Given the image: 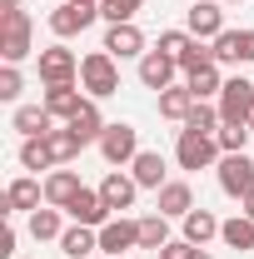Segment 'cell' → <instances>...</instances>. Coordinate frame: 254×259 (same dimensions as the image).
<instances>
[{"instance_id": "1", "label": "cell", "mask_w": 254, "mask_h": 259, "mask_svg": "<svg viewBox=\"0 0 254 259\" xmlns=\"http://www.w3.org/2000/svg\"><path fill=\"white\" fill-rule=\"evenodd\" d=\"M30 55V15L20 5H0V60L20 65Z\"/></svg>"}, {"instance_id": "2", "label": "cell", "mask_w": 254, "mask_h": 259, "mask_svg": "<svg viewBox=\"0 0 254 259\" xmlns=\"http://www.w3.org/2000/svg\"><path fill=\"white\" fill-rule=\"evenodd\" d=\"M80 90H90V100H105L120 90V65L110 50H95V55L80 60Z\"/></svg>"}, {"instance_id": "3", "label": "cell", "mask_w": 254, "mask_h": 259, "mask_svg": "<svg viewBox=\"0 0 254 259\" xmlns=\"http://www.w3.org/2000/svg\"><path fill=\"white\" fill-rule=\"evenodd\" d=\"M220 140L215 135H194V130H180V145H175V160L180 169H209V164H220Z\"/></svg>"}, {"instance_id": "4", "label": "cell", "mask_w": 254, "mask_h": 259, "mask_svg": "<svg viewBox=\"0 0 254 259\" xmlns=\"http://www.w3.org/2000/svg\"><path fill=\"white\" fill-rule=\"evenodd\" d=\"M95 20H100V5H95V0H65L60 10H50V30L60 35V40H70V35H85Z\"/></svg>"}, {"instance_id": "5", "label": "cell", "mask_w": 254, "mask_h": 259, "mask_svg": "<svg viewBox=\"0 0 254 259\" xmlns=\"http://www.w3.org/2000/svg\"><path fill=\"white\" fill-rule=\"evenodd\" d=\"M220 190L229 194V199H244V194L254 190V160L239 150V155H220Z\"/></svg>"}, {"instance_id": "6", "label": "cell", "mask_w": 254, "mask_h": 259, "mask_svg": "<svg viewBox=\"0 0 254 259\" xmlns=\"http://www.w3.org/2000/svg\"><path fill=\"white\" fill-rule=\"evenodd\" d=\"M249 110H254V85L244 80V75L224 80V90H220V120H224V125H244Z\"/></svg>"}, {"instance_id": "7", "label": "cell", "mask_w": 254, "mask_h": 259, "mask_svg": "<svg viewBox=\"0 0 254 259\" xmlns=\"http://www.w3.org/2000/svg\"><path fill=\"white\" fill-rule=\"evenodd\" d=\"M100 155L110 164H135V155H140V130L135 125H105V135H100Z\"/></svg>"}, {"instance_id": "8", "label": "cell", "mask_w": 254, "mask_h": 259, "mask_svg": "<svg viewBox=\"0 0 254 259\" xmlns=\"http://www.w3.org/2000/svg\"><path fill=\"white\" fill-rule=\"evenodd\" d=\"M65 214H70L75 225H90V229H105V225H110V204H105V194H100V190H80L70 204H65Z\"/></svg>"}, {"instance_id": "9", "label": "cell", "mask_w": 254, "mask_h": 259, "mask_svg": "<svg viewBox=\"0 0 254 259\" xmlns=\"http://www.w3.org/2000/svg\"><path fill=\"white\" fill-rule=\"evenodd\" d=\"M175 70H180V60H175V55L145 50V55H140V85L159 95V90H170V85H175Z\"/></svg>"}, {"instance_id": "10", "label": "cell", "mask_w": 254, "mask_h": 259, "mask_svg": "<svg viewBox=\"0 0 254 259\" xmlns=\"http://www.w3.org/2000/svg\"><path fill=\"white\" fill-rule=\"evenodd\" d=\"M80 75V60L65 50V45H50V50H40V80L45 85H70Z\"/></svg>"}, {"instance_id": "11", "label": "cell", "mask_w": 254, "mask_h": 259, "mask_svg": "<svg viewBox=\"0 0 254 259\" xmlns=\"http://www.w3.org/2000/svg\"><path fill=\"white\" fill-rule=\"evenodd\" d=\"M135 244H140V220H110V225L100 229V249L110 259H125Z\"/></svg>"}, {"instance_id": "12", "label": "cell", "mask_w": 254, "mask_h": 259, "mask_svg": "<svg viewBox=\"0 0 254 259\" xmlns=\"http://www.w3.org/2000/svg\"><path fill=\"white\" fill-rule=\"evenodd\" d=\"M190 35H194V40H215V35H224L220 0H194V5H190Z\"/></svg>"}, {"instance_id": "13", "label": "cell", "mask_w": 254, "mask_h": 259, "mask_svg": "<svg viewBox=\"0 0 254 259\" xmlns=\"http://www.w3.org/2000/svg\"><path fill=\"white\" fill-rule=\"evenodd\" d=\"M100 50H110L115 60H130V55H145V35H140V25L130 20V25H110L105 30V45Z\"/></svg>"}, {"instance_id": "14", "label": "cell", "mask_w": 254, "mask_h": 259, "mask_svg": "<svg viewBox=\"0 0 254 259\" xmlns=\"http://www.w3.org/2000/svg\"><path fill=\"white\" fill-rule=\"evenodd\" d=\"M100 194H105L110 214H120V209H130V204H135V194H140V185H135V175H120V169H110V175L100 180Z\"/></svg>"}, {"instance_id": "15", "label": "cell", "mask_w": 254, "mask_h": 259, "mask_svg": "<svg viewBox=\"0 0 254 259\" xmlns=\"http://www.w3.org/2000/svg\"><path fill=\"white\" fill-rule=\"evenodd\" d=\"M155 194H159V214H164V220H185V214L194 209V190L185 185V180H170V185L155 190Z\"/></svg>"}, {"instance_id": "16", "label": "cell", "mask_w": 254, "mask_h": 259, "mask_svg": "<svg viewBox=\"0 0 254 259\" xmlns=\"http://www.w3.org/2000/svg\"><path fill=\"white\" fill-rule=\"evenodd\" d=\"M45 110H50L55 120H75V115L85 110V100H80V90H75V80H70V85H45Z\"/></svg>"}, {"instance_id": "17", "label": "cell", "mask_w": 254, "mask_h": 259, "mask_svg": "<svg viewBox=\"0 0 254 259\" xmlns=\"http://www.w3.org/2000/svg\"><path fill=\"white\" fill-rule=\"evenodd\" d=\"M130 169H135V185H140V190H164V185H170V180H164V155H155V150H140Z\"/></svg>"}, {"instance_id": "18", "label": "cell", "mask_w": 254, "mask_h": 259, "mask_svg": "<svg viewBox=\"0 0 254 259\" xmlns=\"http://www.w3.org/2000/svg\"><path fill=\"white\" fill-rule=\"evenodd\" d=\"M194 105H199V100H194L190 85H170V90H159V115H164V120H180V125H185Z\"/></svg>"}, {"instance_id": "19", "label": "cell", "mask_w": 254, "mask_h": 259, "mask_svg": "<svg viewBox=\"0 0 254 259\" xmlns=\"http://www.w3.org/2000/svg\"><path fill=\"white\" fill-rule=\"evenodd\" d=\"M40 194H45V185H35L30 175H25V180H15V185L5 190L0 214H15V209H40Z\"/></svg>"}, {"instance_id": "20", "label": "cell", "mask_w": 254, "mask_h": 259, "mask_svg": "<svg viewBox=\"0 0 254 259\" xmlns=\"http://www.w3.org/2000/svg\"><path fill=\"white\" fill-rule=\"evenodd\" d=\"M15 130H20L25 140H40V135L55 130V115H50L45 105H20V110H15Z\"/></svg>"}, {"instance_id": "21", "label": "cell", "mask_w": 254, "mask_h": 259, "mask_svg": "<svg viewBox=\"0 0 254 259\" xmlns=\"http://www.w3.org/2000/svg\"><path fill=\"white\" fill-rule=\"evenodd\" d=\"M80 190H85V185H80V175H75V169H55V175L45 180V204L65 209V204H70Z\"/></svg>"}, {"instance_id": "22", "label": "cell", "mask_w": 254, "mask_h": 259, "mask_svg": "<svg viewBox=\"0 0 254 259\" xmlns=\"http://www.w3.org/2000/svg\"><path fill=\"white\" fill-rule=\"evenodd\" d=\"M95 249H100V229H90V225H75V229L60 234V254L65 259H85V254H95Z\"/></svg>"}, {"instance_id": "23", "label": "cell", "mask_w": 254, "mask_h": 259, "mask_svg": "<svg viewBox=\"0 0 254 259\" xmlns=\"http://www.w3.org/2000/svg\"><path fill=\"white\" fill-rule=\"evenodd\" d=\"M215 234H220V220H215L209 209H190V214H185V239H190V244H199V249H204Z\"/></svg>"}, {"instance_id": "24", "label": "cell", "mask_w": 254, "mask_h": 259, "mask_svg": "<svg viewBox=\"0 0 254 259\" xmlns=\"http://www.w3.org/2000/svg\"><path fill=\"white\" fill-rule=\"evenodd\" d=\"M65 125L75 130V135H80L85 145H90V140L100 145V135H105V115H100V105H95V100H85V110H80L75 120H65Z\"/></svg>"}, {"instance_id": "25", "label": "cell", "mask_w": 254, "mask_h": 259, "mask_svg": "<svg viewBox=\"0 0 254 259\" xmlns=\"http://www.w3.org/2000/svg\"><path fill=\"white\" fill-rule=\"evenodd\" d=\"M220 239L229 244V249H239V254H244V249H254V220H249V214L224 220V225H220Z\"/></svg>"}, {"instance_id": "26", "label": "cell", "mask_w": 254, "mask_h": 259, "mask_svg": "<svg viewBox=\"0 0 254 259\" xmlns=\"http://www.w3.org/2000/svg\"><path fill=\"white\" fill-rule=\"evenodd\" d=\"M45 140H50V155H55V164H70L75 155H80V150H85V140H80V135H75L70 125H65V130H50Z\"/></svg>"}, {"instance_id": "27", "label": "cell", "mask_w": 254, "mask_h": 259, "mask_svg": "<svg viewBox=\"0 0 254 259\" xmlns=\"http://www.w3.org/2000/svg\"><path fill=\"white\" fill-rule=\"evenodd\" d=\"M185 85L194 90V100H209V95H220V90H224V80H220V65H204V70L185 75Z\"/></svg>"}, {"instance_id": "28", "label": "cell", "mask_w": 254, "mask_h": 259, "mask_svg": "<svg viewBox=\"0 0 254 259\" xmlns=\"http://www.w3.org/2000/svg\"><path fill=\"white\" fill-rule=\"evenodd\" d=\"M220 110H215V105H209V100H199V105H194L190 110V120H185V130H194V135H220Z\"/></svg>"}, {"instance_id": "29", "label": "cell", "mask_w": 254, "mask_h": 259, "mask_svg": "<svg viewBox=\"0 0 254 259\" xmlns=\"http://www.w3.org/2000/svg\"><path fill=\"white\" fill-rule=\"evenodd\" d=\"M164 244H170L164 214H145V220H140V249H164Z\"/></svg>"}, {"instance_id": "30", "label": "cell", "mask_w": 254, "mask_h": 259, "mask_svg": "<svg viewBox=\"0 0 254 259\" xmlns=\"http://www.w3.org/2000/svg\"><path fill=\"white\" fill-rule=\"evenodd\" d=\"M30 234L35 239H60L65 225H60V209L50 204V209H30Z\"/></svg>"}, {"instance_id": "31", "label": "cell", "mask_w": 254, "mask_h": 259, "mask_svg": "<svg viewBox=\"0 0 254 259\" xmlns=\"http://www.w3.org/2000/svg\"><path fill=\"white\" fill-rule=\"evenodd\" d=\"M20 164H25V169H50V164H55L50 140H45V135H40V140H25V145H20Z\"/></svg>"}, {"instance_id": "32", "label": "cell", "mask_w": 254, "mask_h": 259, "mask_svg": "<svg viewBox=\"0 0 254 259\" xmlns=\"http://www.w3.org/2000/svg\"><path fill=\"white\" fill-rule=\"evenodd\" d=\"M140 5H145V0H100V15H105L110 25H130V20L140 15Z\"/></svg>"}, {"instance_id": "33", "label": "cell", "mask_w": 254, "mask_h": 259, "mask_svg": "<svg viewBox=\"0 0 254 259\" xmlns=\"http://www.w3.org/2000/svg\"><path fill=\"white\" fill-rule=\"evenodd\" d=\"M204 65H220V60H215V45H204V40H194L190 50L180 55V70H185V75H194V70H204Z\"/></svg>"}, {"instance_id": "34", "label": "cell", "mask_w": 254, "mask_h": 259, "mask_svg": "<svg viewBox=\"0 0 254 259\" xmlns=\"http://www.w3.org/2000/svg\"><path fill=\"white\" fill-rule=\"evenodd\" d=\"M190 45H194V35H190V30H164L155 50H159V55H175V60H180V55H185Z\"/></svg>"}, {"instance_id": "35", "label": "cell", "mask_w": 254, "mask_h": 259, "mask_svg": "<svg viewBox=\"0 0 254 259\" xmlns=\"http://www.w3.org/2000/svg\"><path fill=\"white\" fill-rule=\"evenodd\" d=\"M215 140H220L224 155H239V150H244V140H249V125H220Z\"/></svg>"}, {"instance_id": "36", "label": "cell", "mask_w": 254, "mask_h": 259, "mask_svg": "<svg viewBox=\"0 0 254 259\" xmlns=\"http://www.w3.org/2000/svg\"><path fill=\"white\" fill-rule=\"evenodd\" d=\"M215 60H220V65H234V60H239V30L215 35Z\"/></svg>"}, {"instance_id": "37", "label": "cell", "mask_w": 254, "mask_h": 259, "mask_svg": "<svg viewBox=\"0 0 254 259\" xmlns=\"http://www.w3.org/2000/svg\"><path fill=\"white\" fill-rule=\"evenodd\" d=\"M20 85H25V80H20V70H15V65H5V70H0V100H20Z\"/></svg>"}, {"instance_id": "38", "label": "cell", "mask_w": 254, "mask_h": 259, "mask_svg": "<svg viewBox=\"0 0 254 259\" xmlns=\"http://www.w3.org/2000/svg\"><path fill=\"white\" fill-rule=\"evenodd\" d=\"M194 249H199V244H190V239H170V244L155 249V254L159 259H194Z\"/></svg>"}, {"instance_id": "39", "label": "cell", "mask_w": 254, "mask_h": 259, "mask_svg": "<svg viewBox=\"0 0 254 259\" xmlns=\"http://www.w3.org/2000/svg\"><path fill=\"white\" fill-rule=\"evenodd\" d=\"M239 60L254 65V30H239Z\"/></svg>"}, {"instance_id": "40", "label": "cell", "mask_w": 254, "mask_h": 259, "mask_svg": "<svg viewBox=\"0 0 254 259\" xmlns=\"http://www.w3.org/2000/svg\"><path fill=\"white\" fill-rule=\"evenodd\" d=\"M10 254H15V229L5 225L0 229V259H10Z\"/></svg>"}, {"instance_id": "41", "label": "cell", "mask_w": 254, "mask_h": 259, "mask_svg": "<svg viewBox=\"0 0 254 259\" xmlns=\"http://www.w3.org/2000/svg\"><path fill=\"white\" fill-rule=\"evenodd\" d=\"M239 204H244V214H249V220H254V190L244 194V199H239Z\"/></svg>"}, {"instance_id": "42", "label": "cell", "mask_w": 254, "mask_h": 259, "mask_svg": "<svg viewBox=\"0 0 254 259\" xmlns=\"http://www.w3.org/2000/svg\"><path fill=\"white\" fill-rule=\"evenodd\" d=\"M194 259H209V254H204V249H194Z\"/></svg>"}, {"instance_id": "43", "label": "cell", "mask_w": 254, "mask_h": 259, "mask_svg": "<svg viewBox=\"0 0 254 259\" xmlns=\"http://www.w3.org/2000/svg\"><path fill=\"white\" fill-rule=\"evenodd\" d=\"M244 125H249V130H254V110H249V120H244Z\"/></svg>"}, {"instance_id": "44", "label": "cell", "mask_w": 254, "mask_h": 259, "mask_svg": "<svg viewBox=\"0 0 254 259\" xmlns=\"http://www.w3.org/2000/svg\"><path fill=\"white\" fill-rule=\"evenodd\" d=\"M220 5H239V0H220Z\"/></svg>"}, {"instance_id": "45", "label": "cell", "mask_w": 254, "mask_h": 259, "mask_svg": "<svg viewBox=\"0 0 254 259\" xmlns=\"http://www.w3.org/2000/svg\"><path fill=\"white\" fill-rule=\"evenodd\" d=\"M5 5H20V0H5Z\"/></svg>"}, {"instance_id": "46", "label": "cell", "mask_w": 254, "mask_h": 259, "mask_svg": "<svg viewBox=\"0 0 254 259\" xmlns=\"http://www.w3.org/2000/svg\"><path fill=\"white\" fill-rule=\"evenodd\" d=\"M95 5H100V0H95Z\"/></svg>"}]
</instances>
